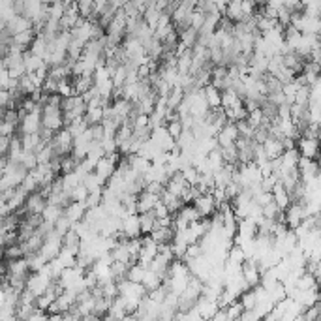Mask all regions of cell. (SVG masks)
Masks as SVG:
<instances>
[{
  "mask_svg": "<svg viewBox=\"0 0 321 321\" xmlns=\"http://www.w3.org/2000/svg\"><path fill=\"white\" fill-rule=\"evenodd\" d=\"M154 212L152 210H146V212H139V228H141V235H149L152 231V226H154Z\"/></svg>",
  "mask_w": 321,
  "mask_h": 321,
  "instance_id": "3957f363",
  "label": "cell"
},
{
  "mask_svg": "<svg viewBox=\"0 0 321 321\" xmlns=\"http://www.w3.org/2000/svg\"><path fill=\"white\" fill-rule=\"evenodd\" d=\"M181 173H182V177H184V181H186L188 184H195V182L199 181V177H201L195 167H184Z\"/></svg>",
  "mask_w": 321,
  "mask_h": 321,
  "instance_id": "5b68a950",
  "label": "cell"
},
{
  "mask_svg": "<svg viewBox=\"0 0 321 321\" xmlns=\"http://www.w3.org/2000/svg\"><path fill=\"white\" fill-rule=\"evenodd\" d=\"M47 207V199H45V195L41 192H38V193H32V195H29L27 197V214H36V212H43V209Z\"/></svg>",
  "mask_w": 321,
  "mask_h": 321,
  "instance_id": "7a4b0ae2",
  "label": "cell"
},
{
  "mask_svg": "<svg viewBox=\"0 0 321 321\" xmlns=\"http://www.w3.org/2000/svg\"><path fill=\"white\" fill-rule=\"evenodd\" d=\"M182 122H181V118H173V120H171L169 124H167V130H165V132H167V134L171 135V137H173V139H181V134H182Z\"/></svg>",
  "mask_w": 321,
  "mask_h": 321,
  "instance_id": "277c9868",
  "label": "cell"
},
{
  "mask_svg": "<svg viewBox=\"0 0 321 321\" xmlns=\"http://www.w3.org/2000/svg\"><path fill=\"white\" fill-rule=\"evenodd\" d=\"M192 205L195 207V210L199 212L201 218H210L212 212L216 210V201L212 197V193H199L197 197L193 199Z\"/></svg>",
  "mask_w": 321,
  "mask_h": 321,
  "instance_id": "6da1fadb",
  "label": "cell"
}]
</instances>
